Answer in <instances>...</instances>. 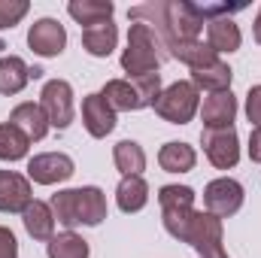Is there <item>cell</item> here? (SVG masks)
<instances>
[{
  "label": "cell",
  "instance_id": "30",
  "mask_svg": "<svg viewBox=\"0 0 261 258\" xmlns=\"http://www.w3.org/2000/svg\"><path fill=\"white\" fill-rule=\"evenodd\" d=\"M28 9H31L28 0H0V31L15 28L28 15Z\"/></svg>",
  "mask_w": 261,
  "mask_h": 258
},
{
  "label": "cell",
  "instance_id": "29",
  "mask_svg": "<svg viewBox=\"0 0 261 258\" xmlns=\"http://www.w3.org/2000/svg\"><path fill=\"white\" fill-rule=\"evenodd\" d=\"M130 82H134V88H137V94H140L143 107H152V104L158 100V94H161V73H146V76H134Z\"/></svg>",
  "mask_w": 261,
  "mask_h": 258
},
{
  "label": "cell",
  "instance_id": "19",
  "mask_svg": "<svg viewBox=\"0 0 261 258\" xmlns=\"http://www.w3.org/2000/svg\"><path fill=\"white\" fill-rule=\"evenodd\" d=\"M116 43H119V28L113 24V18L82 31V49L94 58H107L116 49Z\"/></svg>",
  "mask_w": 261,
  "mask_h": 258
},
{
  "label": "cell",
  "instance_id": "24",
  "mask_svg": "<svg viewBox=\"0 0 261 258\" xmlns=\"http://www.w3.org/2000/svg\"><path fill=\"white\" fill-rule=\"evenodd\" d=\"M31 82V67L24 64L18 55H6L0 58V94H18L24 85Z\"/></svg>",
  "mask_w": 261,
  "mask_h": 258
},
{
  "label": "cell",
  "instance_id": "6",
  "mask_svg": "<svg viewBox=\"0 0 261 258\" xmlns=\"http://www.w3.org/2000/svg\"><path fill=\"white\" fill-rule=\"evenodd\" d=\"M200 146H203V155L210 158V164L219 170H231L240 161V140H237L234 128H203Z\"/></svg>",
  "mask_w": 261,
  "mask_h": 258
},
{
  "label": "cell",
  "instance_id": "17",
  "mask_svg": "<svg viewBox=\"0 0 261 258\" xmlns=\"http://www.w3.org/2000/svg\"><path fill=\"white\" fill-rule=\"evenodd\" d=\"M231 79H234V70L225 64L222 58H216V61H210V64L192 70V85H195L197 91L203 88V91H210V94L228 91V88H231Z\"/></svg>",
  "mask_w": 261,
  "mask_h": 258
},
{
  "label": "cell",
  "instance_id": "35",
  "mask_svg": "<svg viewBox=\"0 0 261 258\" xmlns=\"http://www.w3.org/2000/svg\"><path fill=\"white\" fill-rule=\"evenodd\" d=\"M3 49H6V46H3V40H0V52H3Z\"/></svg>",
  "mask_w": 261,
  "mask_h": 258
},
{
  "label": "cell",
  "instance_id": "14",
  "mask_svg": "<svg viewBox=\"0 0 261 258\" xmlns=\"http://www.w3.org/2000/svg\"><path fill=\"white\" fill-rule=\"evenodd\" d=\"M200 119H203V128H234V119H237V97L228 91H216V94H206L203 97V107H200Z\"/></svg>",
  "mask_w": 261,
  "mask_h": 258
},
{
  "label": "cell",
  "instance_id": "9",
  "mask_svg": "<svg viewBox=\"0 0 261 258\" xmlns=\"http://www.w3.org/2000/svg\"><path fill=\"white\" fill-rule=\"evenodd\" d=\"M243 197H246V192H243V186L237 179L219 176L203 189V207H206V213H213L219 219H228L243 207Z\"/></svg>",
  "mask_w": 261,
  "mask_h": 258
},
{
  "label": "cell",
  "instance_id": "16",
  "mask_svg": "<svg viewBox=\"0 0 261 258\" xmlns=\"http://www.w3.org/2000/svg\"><path fill=\"white\" fill-rule=\"evenodd\" d=\"M9 122L18 131H24L28 140H43V137L49 134V128H52L49 119H46V113H43V107H40V104H31V100L18 104V107L9 113Z\"/></svg>",
  "mask_w": 261,
  "mask_h": 258
},
{
  "label": "cell",
  "instance_id": "12",
  "mask_svg": "<svg viewBox=\"0 0 261 258\" xmlns=\"http://www.w3.org/2000/svg\"><path fill=\"white\" fill-rule=\"evenodd\" d=\"M82 125L94 140H103L107 134H113L116 128V110L103 100V94H88L82 100Z\"/></svg>",
  "mask_w": 261,
  "mask_h": 258
},
{
  "label": "cell",
  "instance_id": "18",
  "mask_svg": "<svg viewBox=\"0 0 261 258\" xmlns=\"http://www.w3.org/2000/svg\"><path fill=\"white\" fill-rule=\"evenodd\" d=\"M21 222H24V231H28L34 240L49 243V240L55 237V216H52V207L43 203V200H31L28 210L21 213Z\"/></svg>",
  "mask_w": 261,
  "mask_h": 258
},
{
  "label": "cell",
  "instance_id": "20",
  "mask_svg": "<svg viewBox=\"0 0 261 258\" xmlns=\"http://www.w3.org/2000/svg\"><path fill=\"white\" fill-rule=\"evenodd\" d=\"M100 94H103V100H107V104H110L116 113H134V110H146L130 79H110V82L103 85V91H100Z\"/></svg>",
  "mask_w": 261,
  "mask_h": 258
},
{
  "label": "cell",
  "instance_id": "25",
  "mask_svg": "<svg viewBox=\"0 0 261 258\" xmlns=\"http://www.w3.org/2000/svg\"><path fill=\"white\" fill-rule=\"evenodd\" d=\"M113 161L122 170V176H140L146 170V152L134 140H122L113 146Z\"/></svg>",
  "mask_w": 261,
  "mask_h": 258
},
{
  "label": "cell",
  "instance_id": "5",
  "mask_svg": "<svg viewBox=\"0 0 261 258\" xmlns=\"http://www.w3.org/2000/svg\"><path fill=\"white\" fill-rule=\"evenodd\" d=\"M197 107H200V91H197L192 82H186V79L161 88L158 100L152 104V110L164 122H170V125H189L195 119Z\"/></svg>",
  "mask_w": 261,
  "mask_h": 258
},
{
  "label": "cell",
  "instance_id": "32",
  "mask_svg": "<svg viewBox=\"0 0 261 258\" xmlns=\"http://www.w3.org/2000/svg\"><path fill=\"white\" fill-rule=\"evenodd\" d=\"M0 258H18V240L3 225H0Z\"/></svg>",
  "mask_w": 261,
  "mask_h": 258
},
{
  "label": "cell",
  "instance_id": "26",
  "mask_svg": "<svg viewBox=\"0 0 261 258\" xmlns=\"http://www.w3.org/2000/svg\"><path fill=\"white\" fill-rule=\"evenodd\" d=\"M31 149V140L24 131H18L12 122L0 125V161H18Z\"/></svg>",
  "mask_w": 261,
  "mask_h": 258
},
{
  "label": "cell",
  "instance_id": "33",
  "mask_svg": "<svg viewBox=\"0 0 261 258\" xmlns=\"http://www.w3.org/2000/svg\"><path fill=\"white\" fill-rule=\"evenodd\" d=\"M249 158L255 161V164H261V128H252V134H249Z\"/></svg>",
  "mask_w": 261,
  "mask_h": 258
},
{
  "label": "cell",
  "instance_id": "4",
  "mask_svg": "<svg viewBox=\"0 0 261 258\" xmlns=\"http://www.w3.org/2000/svg\"><path fill=\"white\" fill-rule=\"evenodd\" d=\"M158 203H161V219L170 237L179 243L189 240V228L195 219V189L189 186H161L158 189Z\"/></svg>",
  "mask_w": 261,
  "mask_h": 258
},
{
  "label": "cell",
  "instance_id": "28",
  "mask_svg": "<svg viewBox=\"0 0 261 258\" xmlns=\"http://www.w3.org/2000/svg\"><path fill=\"white\" fill-rule=\"evenodd\" d=\"M170 58H176V61H182V64H189L192 70H195V67H203V64H210V61H216L219 55H216L206 43L192 40V43H179V46H173V49H170Z\"/></svg>",
  "mask_w": 261,
  "mask_h": 258
},
{
  "label": "cell",
  "instance_id": "11",
  "mask_svg": "<svg viewBox=\"0 0 261 258\" xmlns=\"http://www.w3.org/2000/svg\"><path fill=\"white\" fill-rule=\"evenodd\" d=\"M28 46L40 55V58H58L67 46V31L61 21L55 18H40L31 24L28 31Z\"/></svg>",
  "mask_w": 261,
  "mask_h": 258
},
{
  "label": "cell",
  "instance_id": "22",
  "mask_svg": "<svg viewBox=\"0 0 261 258\" xmlns=\"http://www.w3.org/2000/svg\"><path fill=\"white\" fill-rule=\"evenodd\" d=\"M67 12L82 24V31L85 28H94V24H100V21H110L113 18V12H116V6L110 3V0H70L67 3Z\"/></svg>",
  "mask_w": 261,
  "mask_h": 258
},
{
  "label": "cell",
  "instance_id": "23",
  "mask_svg": "<svg viewBox=\"0 0 261 258\" xmlns=\"http://www.w3.org/2000/svg\"><path fill=\"white\" fill-rule=\"evenodd\" d=\"M116 203L122 213H140L149 203V186L143 176H122L116 189Z\"/></svg>",
  "mask_w": 261,
  "mask_h": 258
},
{
  "label": "cell",
  "instance_id": "13",
  "mask_svg": "<svg viewBox=\"0 0 261 258\" xmlns=\"http://www.w3.org/2000/svg\"><path fill=\"white\" fill-rule=\"evenodd\" d=\"M34 200L31 179L15 170H0V213H24Z\"/></svg>",
  "mask_w": 261,
  "mask_h": 258
},
{
  "label": "cell",
  "instance_id": "2",
  "mask_svg": "<svg viewBox=\"0 0 261 258\" xmlns=\"http://www.w3.org/2000/svg\"><path fill=\"white\" fill-rule=\"evenodd\" d=\"M52 216L64 225L67 231H73L76 225H100L107 219V194L97 186H82V189H64V192L52 194L49 200Z\"/></svg>",
  "mask_w": 261,
  "mask_h": 258
},
{
  "label": "cell",
  "instance_id": "8",
  "mask_svg": "<svg viewBox=\"0 0 261 258\" xmlns=\"http://www.w3.org/2000/svg\"><path fill=\"white\" fill-rule=\"evenodd\" d=\"M186 243L195 246L200 258H228L222 249V219L213 213H195Z\"/></svg>",
  "mask_w": 261,
  "mask_h": 258
},
{
  "label": "cell",
  "instance_id": "7",
  "mask_svg": "<svg viewBox=\"0 0 261 258\" xmlns=\"http://www.w3.org/2000/svg\"><path fill=\"white\" fill-rule=\"evenodd\" d=\"M40 107L49 119V125L64 131L73 122V88L67 79H49L40 91Z\"/></svg>",
  "mask_w": 261,
  "mask_h": 258
},
{
  "label": "cell",
  "instance_id": "31",
  "mask_svg": "<svg viewBox=\"0 0 261 258\" xmlns=\"http://www.w3.org/2000/svg\"><path fill=\"white\" fill-rule=\"evenodd\" d=\"M246 119L252 128H261V85H252L246 94Z\"/></svg>",
  "mask_w": 261,
  "mask_h": 258
},
{
  "label": "cell",
  "instance_id": "3",
  "mask_svg": "<svg viewBox=\"0 0 261 258\" xmlns=\"http://www.w3.org/2000/svg\"><path fill=\"white\" fill-rule=\"evenodd\" d=\"M164 58H167V52H164V43L158 40V34L149 24L134 21L128 31V46L122 52V70L128 73V79L158 73Z\"/></svg>",
  "mask_w": 261,
  "mask_h": 258
},
{
  "label": "cell",
  "instance_id": "15",
  "mask_svg": "<svg viewBox=\"0 0 261 258\" xmlns=\"http://www.w3.org/2000/svg\"><path fill=\"white\" fill-rule=\"evenodd\" d=\"M240 43H243V37H240V28H237L234 18H213V21H206V46L216 55H225V52L231 55V52L240 49Z\"/></svg>",
  "mask_w": 261,
  "mask_h": 258
},
{
  "label": "cell",
  "instance_id": "21",
  "mask_svg": "<svg viewBox=\"0 0 261 258\" xmlns=\"http://www.w3.org/2000/svg\"><path fill=\"white\" fill-rule=\"evenodd\" d=\"M195 161H197L195 149L189 143H179V140L164 143L161 152H158V164L167 173H189V170H195Z\"/></svg>",
  "mask_w": 261,
  "mask_h": 258
},
{
  "label": "cell",
  "instance_id": "27",
  "mask_svg": "<svg viewBox=\"0 0 261 258\" xmlns=\"http://www.w3.org/2000/svg\"><path fill=\"white\" fill-rule=\"evenodd\" d=\"M46 252H49V258H88V243L79 234L64 231V234H58V237L49 240Z\"/></svg>",
  "mask_w": 261,
  "mask_h": 258
},
{
  "label": "cell",
  "instance_id": "10",
  "mask_svg": "<svg viewBox=\"0 0 261 258\" xmlns=\"http://www.w3.org/2000/svg\"><path fill=\"white\" fill-rule=\"evenodd\" d=\"M76 173V164L73 158L64 152H43V155H34L28 161V179H34L37 186H55V183H64Z\"/></svg>",
  "mask_w": 261,
  "mask_h": 258
},
{
  "label": "cell",
  "instance_id": "34",
  "mask_svg": "<svg viewBox=\"0 0 261 258\" xmlns=\"http://www.w3.org/2000/svg\"><path fill=\"white\" fill-rule=\"evenodd\" d=\"M252 34H255V43L261 46V9H258V15H255V24H252Z\"/></svg>",
  "mask_w": 261,
  "mask_h": 258
},
{
  "label": "cell",
  "instance_id": "1",
  "mask_svg": "<svg viewBox=\"0 0 261 258\" xmlns=\"http://www.w3.org/2000/svg\"><path fill=\"white\" fill-rule=\"evenodd\" d=\"M128 18L149 24L158 34V40L164 43L167 55H170L173 46L197 40L200 31H203V24H206L197 15L195 3H186V0H152V3H143V6L128 9Z\"/></svg>",
  "mask_w": 261,
  "mask_h": 258
}]
</instances>
